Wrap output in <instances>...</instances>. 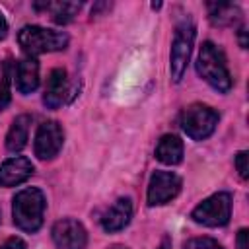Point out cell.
Wrapping results in <instances>:
<instances>
[{"mask_svg":"<svg viewBox=\"0 0 249 249\" xmlns=\"http://www.w3.org/2000/svg\"><path fill=\"white\" fill-rule=\"evenodd\" d=\"M195 43V25L185 21L177 27L173 43H171V54H169V72L173 82H181V78L187 72V64L193 53Z\"/></svg>","mask_w":249,"mask_h":249,"instance_id":"8992f818","label":"cell"},{"mask_svg":"<svg viewBox=\"0 0 249 249\" xmlns=\"http://www.w3.org/2000/svg\"><path fill=\"white\" fill-rule=\"evenodd\" d=\"M216 124H218V113L204 103H193L181 113V128L193 140L208 138L214 132Z\"/></svg>","mask_w":249,"mask_h":249,"instance_id":"277c9868","label":"cell"},{"mask_svg":"<svg viewBox=\"0 0 249 249\" xmlns=\"http://www.w3.org/2000/svg\"><path fill=\"white\" fill-rule=\"evenodd\" d=\"M237 249H249V231L245 228L237 233Z\"/></svg>","mask_w":249,"mask_h":249,"instance_id":"7402d4cb","label":"cell"},{"mask_svg":"<svg viewBox=\"0 0 249 249\" xmlns=\"http://www.w3.org/2000/svg\"><path fill=\"white\" fill-rule=\"evenodd\" d=\"M0 249H27V245H25L19 237H10Z\"/></svg>","mask_w":249,"mask_h":249,"instance_id":"44dd1931","label":"cell"},{"mask_svg":"<svg viewBox=\"0 0 249 249\" xmlns=\"http://www.w3.org/2000/svg\"><path fill=\"white\" fill-rule=\"evenodd\" d=\"M245 27H239V45L243 47V49H247V39H245Z\"/></svg>","mask_w":249,"mask_h":249,"instance_id":"cb8c5ba5","label":"cell"},{"mask_svg":"<svg viewBox=\"0 0 249 249\" xmlns=\"http://www.w3.org/2000/svg\"><path fill=\"white\" fill-rule=\"evenodd\" d=\"M10 80H12V64L10 60H6L0 76V111L6 109L10 103Z\"/></svg>","mask_w":249,"mask_h":249,"instance_id":"ac0fdd59","label":"cell"},{"mask_svg":"<svg viewBox=\"0 0 249 249\" xmlns=\"http://www.w3.org/2000/svg\"><path fill=\"white\" fill-rule=\"evenodd\" d=\"M196 72L202 76L204 82H208L216 91L226 93L231 89V74L226 64V56L220 47H216L212 41H204L198 58H196Z\"/></svg>","mask_w":249,"mask_h":249,"instance_id":"7a4b0ae2","label":"cell"},{"mask_svg":"<svg viewBox=\"0 0 249 249\" xmlns=\"http://www.w3.org/2000/svg\"><path fill=\"white\" fill-rule=\"evenodd\" d=\"M231 216V196L230 193H216L208 198H204L193 212V222L208 228H220L230 222Z\"/></svg>","mask_w":249,"mask_h":249,"instance_id":"5b68a950","label":"cell"},{"mask_svg":"<svg viewBox=\"0 0 249 249\" xmlns=\"http://www.w3.org/2000/svg\"><path fill=\"white\" fill-rule=\"evenodd\" d=\"M39 86V62L33 56H27L16 66V88L19 93L27 95Z\"/></svg>","mask_w":249,"mask_h":249,"instance_id":"4fadbf2b","label":"cell"},{"mask_svg":"<svg viewBox=\"0 0 249 249\" xmlns=\"http://www.w3.org/2000/svg\"><path fill=\"white\" fill-rule=\"evenodd\" d=\"M156 158L165 165H177L183 160V142L175 134H165L156 146Z\"/></svg>","mask_w":249,"mask_h":249,"instance_id":"9a60e30c","label":"cell"},{"mask_svg":"<svg viewBox=\"0 0 249 249\" xmlns=\"http://www.w3.org/2000/svg\"><path fill=\"white\" fill-rule=\"evenodd\" d=\"M235 167L239 171V177L241 179H247L249 177V167H247V152H239L235 156Z\"/></svg>","mask_w":249,"mask_h":249,"instance_id":"ffe728a7","label":"cell"},{"mask_svg":"<svg viewBox=\"0 0 249 249\" xmlns=\"http://www.w3.org/2000/svg\"><path fill=\"white\" fill-rule=\"evenodd\" d=\"M29 124H31V115H18L12 121L10 130L6 134V148L10 152H19L25 148L29 138Z\"/></svg>","mask_w":249,"mask_h":249,"instance_id":"5bb4252c","label":"cell"},{"mask_svg":"<svg viewBox=\"0 0 249 249\" xmlns=\"http://www.w3.org/2000/svg\"><path fill=\"white\" fill-rule=\"evenodd\" d=\"M241 12L235 4L226 2H208V18L214 25H231L239 19Z\"/></svg>","mask_w":249,"mask_h":249,"instance_id":"e0dca14e","label":"cell"},{"mask_svg":"<svg viewBox=\"0 0 249 249\" xmlns=\"http://www.w3.org/2000/svg\"><path fill=\"white\" fill-rule=\"evenodd\" d=\"M183 249H222V245L212 237H193L183 245Z\"/></svg>","mask_w":249,"mask_h":249,"instance_id":"d6986e66","label":"cell"},{"mask_svg":"<svg viewBox=\"0 0 249 249\" xmlns=\"http://www.w3.org/2000/svg\"><path fill=\"white\" fill-rule=\"evenodd\" d=\"M64 144V130L56 121H45L39 124L33 150L39 160H53Z\"/></svg>","mask_w":249,"mask_h":249,"instance_id":"52a82bcc","label":"cell"},{"mask_svg":"<svg viewBox=\"0 0 249 249\" xmlns=\"http://www.w3.org/2000/svg\"><path fill=\"white\" fill-rule=\"evenodd\" d=\"M160 249H171V239H169L167 235L161 239V245H160Z\"/></svg>","mask_w":249,"mask_h":249,"instance_id":"d4e9b609","label":"cell"},{"mask_svg":"<svg viewBox=\"0 0 249 249\" xmlns=\"http://www.w3.org/2000/svg\"><path fill=\"white\" fill-rule=\"evenodd\" d=\"M35 8H45L51 12V18L54 23L66 25L74 19V16L80 12L82 4L80 2H45V4H35Z\"/></svg>","mask_w":249,"mask_h":249,"instance_id":"2e32d148","label":"cell"},{"mask_svg":"<svg viewBox=\"0 0 249 249\" xmlns=\"http://www.w3.org/2000/svg\"><path fill=\"white\" fill-rule=\"evenodd\" d=\"M18 43L25 54L35 56L43 53L64 51L68 45V35L62 31L41 27V25H25L18 33Z\"/></svg>","mask_w":249,"mask_h":249,"instance_id":"3957f363","label":"cell"},{"mask_svg":"<svg viewBox=\"0 0 249 249\" xmlns=\"http://www.w3.org/2000/svg\"><path fill=\"white\" fill-rule=\"evenodd\" d=\"M111 249H126V247H119V245H117V247H111Z\"/></svg>","mask_w":249,"mask_h":249,"instance_id":"484cf974","label":"cell"},{"mask_svg":"<svg viewBox=\"0 0 249 249\" xmlns=\"http://www.w3.org/2000/svg\"><path fill=\"white\" fill-rule=\"evenodd\" d=\"M132 218V202L130 198H119L115 200L101 216V226L105 231L113 233V231H121L123 228L128 226Z\"/></svg>","mask_w":249,"mask_h":249,"instance_id":"7c38bea8","label":"cell"},{"mask_svg":"<svg viewBox=\"0 0 249 249\" xmlns=\"http://www.w3.org/2000/svg\"><path fill=\"white\" fill-rule=\"evenodd\" d=\"M45 206H47V200H45L43 191L35 187L21 189L12 200L14 224L27 233H35L43 226Z\"/></svg>","mask_w":249,"mask_h":249,"instance_id":"6da1fadb","label":"cell"},{"mask_svg":"<svg viewBox=\"0 0 249 249\" xmlns=\"http://www.w3.org/2000/svg\"><path fill=\"white\" fill-rule=\"evenodd\" d=\"M68 93V76L64 68H53L47 76L45 84V93H43V103L49 109H56L64 103Z\"/></svg>","mask_w":249,"mask_h":249,"instance_id":"8fae6325","label":"cell"},{"mask_svg":"<svg viewBox=\"0 0 249 249\" xmlns=\"http://www.w3.org/2000/svg\"><path fill=\"white\" fill-rule=\"evenodd\" d=\"M31 173H33V163L27 158L23 156L10 158L0 165V187L21 185L31 177Z\"/></svg>","mask_w":249,"mask_h":249,"instance_id":"30bf717a","label":"cell"},{"mask_svg":"<svg viewBox=\"0 0 249 249\" xmlns=\"http://www.w3.org/2000/svg\"><path fill=\"white\" fill-rule=\"evenodd\" d=\"M53 241L56 249H84L88 243L86 228L72 218H62L53 226Z\"/></svg>","mask_w":249,"mask_h":249,"instance_id":"9c48e42d","label":"cell"},{"mask_svg":"<svg viewBox=\"0 0 249 249\" xmlns=\"http://www.w3.org/2000/svg\"><path fill=\"white\" fill-rule=\"evenodd\" d=\"M6 35H8V21H6L4 14L0 12V41H2Z\"/></svg>","mask_w":249,"mask_h":249,"instance_id":"603a6c76","label":"cell"},{"mask_svg":"<svg viewBox=\"0 0 249 249\" xmlns=\"http://www.w3.org/2000/svg\"><path fill=\"white\" fill-rule=\"evenodd\" d=\"M181 191V179L179 175L171 171H154L148 183V204L160 206L175 198Z\"/></svg>","mask_w":249,"mask_h":249,"instance_id":"ba28073f","label":"cell"}]
</instances>
